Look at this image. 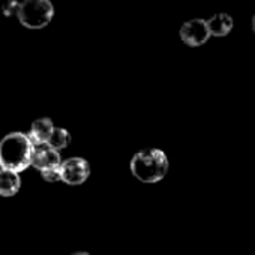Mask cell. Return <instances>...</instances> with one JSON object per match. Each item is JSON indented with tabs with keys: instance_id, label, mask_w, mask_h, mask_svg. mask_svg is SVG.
Instances as JSON below:
<instances>
[{
	"instance_id": "obj_9",
	"label": "cell",
	"mask_w": 255,
	"mask_h": 255,
	"mask_svg": "<svg viewBox=\"0 0 255 255\" xmlns=\"http://www.w3.org/2000/svg\"><path fill=\"white\" fill-rule=\"evenodd\" d=\"M21 188V179L18 173L11 170H0V195L14 197Z\"/></svg>"
},
{
	"instance_id": "obj_12",
	"label": "cell",
	"mask_w": 255,
	"mask_h": 255,
	"mask_svg": "<svg viewBox=\"0 0 255 255\" xmlns=\"http://www.w3.org/2000/svg\"><path fill=\"white\" fill-rule=\"evenodd\" d=\"M41 176L45 182H50V183H54V182H60L62 180V171H60V167L59 168H50V170H45V171H41Z\"/></svg>"
},
{
	"instance_id": "obj_7",
	"label": "cell",
	"mask_w": 255,
	"mask_h": 255,
	"mask_svg": "<svg viewBox=\"0 0 255 255\" xmlns=\"http://www.w3.org/2000/svg\"><path fill=\"white\" fill-rule=\"evenodd\" d=\"M53 131H54V125H53L51 119L41 117L32 123L29 137L33 141V144H42V143H48Z\"/></svg>"
},
{
	"instance_id": "obj_10",
	"label": "cell",
	"mask_w": 255,
	"mask_h": 255,
	"mask_svg": "<svg viewBox=\"0 0 255 255\" xmlns=\"http://www.w3.org/2000/svg\"><path fill=\"white\" fill-rule=\"evenodd\" d=\"M71 143V135L66 129H63V128H54V131L48 140V144L54 149V150H62L65 147H68Z\"/></svg>"
},
{
	"instance_id": "obj_11",
	"label": "cell",
	"mask_w": 255,
	"mask_h": 255,
	"mask_svg": "<svg viewBox=\"0 0 255 255\" xmlns=\"http://www.w3.org/2000/svg\"><path fill=\"white\" fill-rule=\"evenodd\" d=\"M20 6H21V2H18V0H6L2 5V8H0V11H2L3 17L12 18V17H18Z\"/></svg>"
},
{
	"instance_id": "obj_6",
	"label": "cell",
	"mask_w": 255,
	"mask_h": 255,
	"mask_svg": "<svg viewBox=\"0 0 255 255\" xmlns=\"http://www.w3.org/2000/svg\"><path fill=\"white\" fill-rule=\"evenodd\" d=\"M62 165V159L57 150H54L48 143L35 144L32 153V167L39 171H45L50 168H59Z\"/></svg>"
},
{
	"instance_id": "obj_2",
	"label": "cell",
	"mask_w": 255,
	"mask_h": 255,
	"mask_svg": "<svg viewBox=\"0 0 255 255\" xmlns=\"http://www.w3.org/2000/svg\"><path fill=\"white\" fill-rule=\"evenodd\" d=\"M131 171L143 183H156L165 177L168 171V159L162 150L146 149L134 155Z\"/></svg>"
},
{
	"instance_id": "obj_4",
	"label": "cell",
	"mask_w": 255,
	"mask_h": 255,
	"mask_svg": "<svg viewBox=\"0 0 255 255\" xmlns=\"http://www.w3.org/2000/svg\"><path fill=\"white\" fill-rule=\"evenodd\" d=\"M180 39L188 45V47H200L209 41L210 30L207 26V21L203 18H194L182 24L180 27Z\"/></svg>"
},
{
	"instance_id": "obj_3",
	"label": "cell",
	"mask_w": 255,
	"mask_h": 255,
	"mask_svg": "<svg viewBox=\"0 0 255 255\" xmlns=\"http://www.w3.org/2000/svg\"><path fill=\"white\" fill-rule=\"evenodd\" d=\"M54 15V6L50 0H24L21 2L18 21L27 29H44Z\"/></svg>"
},
{
	"instance_id": "obj_5",
	"label": "cell",
	"mask_w": 255,
	"mask_h": 255,
	"mask_svg": "<svg viewBox=\"0 0 255 255\" xmlns=\"http://www.w3.org/2000/svg\"><path fill=\"white\" fill-rule=\"evenodd\" d=\"M62 182L68 185H81L90 176V165L83 158H69L60 165Z\"/></svg>"
},
{
	"instance_id": "obj_14",
	"label": "cell",
	"mask_w": 255,
	"mask_h": 255,
	"mask_svg": "<svg viewBox=\"0 0 255 255\" xmlns=\"http://www.w3.org/2000/svg\"><path fill=\"white\" fill-rule=\"evenodd\" d=\"M71 255H90L87 252H75V254H71Z\"/></svg>"
},
{
	"instance_id": "obj_13",
	"label": "cell",
	"mask_w": 255,
	"mask_h": 255,
	"mask_svg": "<svg viewBox=\"0 0 255 255\" xmlns=\"http://www.w3.org/2000/svg\"><path fill=\"white\" fill-rule=\"evenodd\" d=\"M252 30H254V33H255V14H254V17H252Z\"/></svg>"
},
{
	"instance_id": "obj_1",
	"label": "cell",
	"mask_w": 255,
	"mask_h": 255,
	"mask_svg": "<svg viewBox=\"0 0 255 255\" xmlns=\"http://www.w3.org/2000/svg\"><path fill=\"white\" fill-rule=\"evenodd\" d=\"M33 141L27 134L11 132L0 141V167L15 173L24 171L32 165Z\"/></svg>"
},
{
	"instance_id": "obj_8",
	"label": "cell",
	"mask_w": 255,
	"mask_h": 255,
	"mask_svg": "<svg viewBox=\"0 0 255 255\" xmlns=\"http://www.w3.org/2000/svg\"><path fill=\"white\" fill-rule=\"evenodd\" d=\"M207 26H209V30H210L212 36H219L221 38V36H227L233 30L234 21H233L231 15H228L225 12H219V14L212 15L207 20Z\"/></svg>"
}]
</instances>
